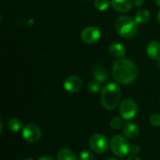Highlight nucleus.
<instances>
[{"mask_svg":"<svg viewBox=\"0 0 160 160\" xmlns=\"http://www.w3.org/2000/svg\"><path fill=\"white\" fill-rule=\"evenodd\" d=\"M128 160H142L139 157H137V156H134V155H131L128 158Z\"/></svg>","mask_w":160,"mask_h":160,"instance_id":"393cba45","label":"nucleus"},{"mask_svg":"<svg viewBox=\"0 0 160 160\" xmlns=\"http://www.w3.org/2000/svg\"><path fill=\"white\" fill-rule=\"evenodd\" d=\"M87 90L88 92H90L91 94L93 95H96L98 93H99L102 89H101V85H100V82H98V81H93V82H90L88 83V86H87Z\"/></svg>","mask_w":160,"mask_h":160,"instance_id":"a211bd4d","label":"nucleus"},{"mask_svg":"<svg viewBox=\"0 0 160 160\" xmlns=\"http://www.w3.org/2000/svg\"><path fill=\"white\" fill-rule=\"evenodd\" d=\"M38 160H54L52 158H51V157H47V156H44V157H41V158H39V159Z\"/></svg>","mask_w":160,"mask_h":160,"instance_id":"a878e982","label":"nucleus"},{"mask_svg":"<svg viewBox=\"0 0 160 160\" xmlns=\"http://www.w3.org/2000/svg\"><path fill=\"white\" fill-rule=\"evenodd\" d=\"M106 160H118V159H115V158H108V159Z\"/></svg>","mask_w":160,"mask_h":160,"instance_id":"7c9ffc66","label":"nucleus"},{"mask_svg":"<svg viewBox=\"0 0 160 160\" xmlns=\"http://www.w3.org/2000/svg\"><path fill=\"white\" fill-rule=\"evenodd\" d=\"M140 152H141V148H140L139 145L134 144V145L130 146V154H131V155L137 156V155L140 154Z\"/></svg>","mask_w":160,"mask_h":160,"instance_id":"5701e85b","label":"nucleus"},{"mask_svg":"<svg viewBox=\"0 0 160 160\" xmlns=\"http://www.w3.org/2000/svg\"><path fill=\"white\" fill-rule=\"evenodd\" d=\"M123 132L125 134V136L128 139H136L139 136L140 133V129L139 127L132 122H128L127 124H125L124 128H123Z\"/></svg>","mask_w":160,"mask_h":160,"instance_id":"f8f14e48","label":"nucleus"},{"mask_svg":"<svg viewBox=\"0 0 160 160\" xmlns=\"http://www.w3.org/2000/svg\"><path fill=\"white\" fill-rule=\"evenodd\" d=\"M94 158V155L91 151L89 150H84L80 154V160H93Z\"/></svg>","mask_w":160,"mask_h":160,"instance_id":"412c9836","label":"nucleus"},{"mask_svg":"<svg viewBox=\"0 0 160 160\" xmlns=\"http://www.w3.org/2000/svg\"><path fill=\"white\" fill-rule=\"evenodd\" d=\"M57 160H80L78 159L76 154L68 149V148H63L61 149L57 154Z\"/></svg>","mask_w":160,"mask_h":160,"instance_id":"2eb2a0df","label":"nucleus"},{"mask_svg":"<svg viewBox=\"0 0 160 160\" xmlns=\"http://www.w3.org/2000/svg\"><path fill=\"white\" fill-rule=\"evenodd\" d=\"M158 68H160V60L159 61H158Z\"/></svg>","mask_w":160,"mask_h":160,"instance_id":"c756f323","label":"nucleus"},{"mask_svg":"<svg viewBox=\"0 0 160 160\" xmlns=\"http://www.w3.org/2000/svg\"><path fill=\"white\" fill-rule=\"evenodd\" d=\"M121 89L115 82L107 83L101 90L100 101L104 109L108 111L114 110L120 102Z\"/></svg>","mask_w":160,"mask_h":160,"instance_id":"f03ea898","label":"nucleus"},{"mask_svg":"<svg viewBox=\"0 0 160 160\" xmlns=\"http://www.w3.org/2000/svg\"><path fill=\"white\" fill-rule=\"evenodd\" d=\"M150 123L152 126L158 128L160 127V114L158 113H154L150 116Z\"/></svg>","mask_w":160,"mask_h":160,"instance_id":"4be33fe9","label":"nucleus"},{"mask_svg":"<svg viewBox=\"0 0 160 160\" xmlns=\"http://www.w3.org/2000/svg\"><path fill=\"white\" fill-rule=\"evenodd\" d=\"M23 160H34L33 158H24Z\"/></svg>","mask_w":160,"mask_h":160,"instance_id":"c85d7f7f","label":"nucleus"},{"mask_svg":"<svg viewBox=\"0 0 160 160\" xmlns=\"http://www.w3.org/2000/svg\"><path fill=\"white\" fill-rule=\"evenodd\" d=\"M146 53L148 57L155 61L160 60V43L158 41H152L148 43L146 47Z\"/></svg>","mask_w":160,"mask_h":160,"instance_id":"9b49d317","label":"nucleus"},{"mask_svg":"<svg viewBox=\"0 0 160 160\" xmlns=\"http://www.w3.org/2000/svg\"><path fill=\"white\" fill-rule=\"evenodd\" d=\"M151 18V14L147 9H141L136 13L135 16V20L138 23H142V24H145L150 21Z\"/></svg>","mask_w":160,"mask_h":160,"instance_id":"dca6fc26","label":"nucleus"},{"mask_svg":"<svg viewBox=\"0 0 160 160\" xmlns=\"http://www.w3.org/2000/svg\"><path fill=\"white\" fill-rule=\"evenodd\" d=\"M112 152L118 158H125L130 153V145L126 137L115 135L110 142Z\"/></svg>","mask_w":160,"mask_h":160,"instance_id":"20e7f679","label":"nucleus"},{"mask_svg":"<svg viewBox=\"0 0 160 160\" xmlns=\"http://www.w3.org/2000/svg\"><path fill=\"white\" fill-rule=\"evenodd\" d=\"M138 112V105L135 100L131 98H127L120 103L119 113L124 120L133 119Z\"/></svg>","mask_w":160,"mask_h":160,"instance_id":"423d86ee","label":"nucleus"},{"mask_svg":"<svg viewBox=\"0 0 160 160\" xmlns=\"http://www.w3.org/2000/svg\"><path fill=\"white\" fill-rule=\"evenodd\" d=\"M138 75L137 66L127 58H119L112 66V76L114 80L122 84H129L135 81Z\"/></svg>","mask_w":160,"mask_h":160,"instance_id":"f257e3e1","label":"nucleus"},{"mask_svg":"<svg viewBox=\"0 0 160 160\" xmlns=\"http://www.w3.org/2000/svg\"><path fill=\"white\" fill-rule=\"evenodd\" d=\"M133 4H134L136 7L140 8V7H142V6L144 4V1H143V0H134V1H133Z\"/></svg>","mask_w":160,"mask_h":160,"instance_id":"b1692460","label":"nucleus"},{"mask_svg":"<svg viewBox=\"0 0 160 160\" xmlns=\"http://www.w3.org/2000/svg\"><path fill=\"white\" fill-rule=\"evenodd\" d=\"M112 8L121 13H126L132 8L133 1L132 0H112Z\"/></svg>","mask_w":160,"mask_h":160,"instance_id":"9d476101","label":"nucleus"},{"mask_svg":"<svg viewBox=\"0 0 160 160\" xmlns=\"http://www.w3.org/2000/svg\"><path fill=\"white\" fill-rule=\"evenodd\" d=\"M110 126H111V128L112 129H115V130L119 129L123 126V118L121 116H115V117H113L111 120V122H110Z\"/></svg>","mask_w":160,"mask_h":160,"instance_id":"aec40b11","label":"nucleus"},{"mask_svg":"<svg viewBox=\"0 0 160 160\" xmlns=\"http://www.w3.org/2000/svg\"><path fill=\"white\" fill-rule=\"evenodd\" d=\"M155 2H156V4H157L158 7H160V0H155Z\"/></svg>","mask_w":160,"mask_h":160,"instance_id":"bb28decb","label":"nucleus"},{"mask_svg":"<svg viewBox=\"0 0 160 160\" xmlns=\"http://www.w3.org/2000/svg\"><path fill=\"white\" fill-rule=\"evenodd\" d=\"M93 76L96 81L101 83L107 81L109 74H108V71L105 69V68H103L102 66H96L93 69Z\"/></svg>","mask_w":160,"mask_h":160,"instance_id":"4468645a","label":"nucleus"},{"mask_svg":"<svg viewBox=\"0 0 160 160\" xmlns=\"http://www.w3.org/2000/svg\"><path fill=\"white\" fill-rule=\"evenodd\" d=\"M22 124L19 119L16 118H12L10 120H8V128L11 131V132H19L22 129Z\"/></svg>","mask_w":160,"mask_h":160,"instance_id":"f3484780","label":"nucleus"},{"mask_svg":"<svg viewBox=\"0 0 160 160\" xmlns=\"http://www.w3.org/2000/svg\"><path fill=\"white\" fill-rule=\"evenodd\" d=\"M110 54L114 58H123L126 55V49L121 43H112L109 48Z\"/></svg>","mask_w":160,"mask_h":160,"instance_id":"ddd939ff","label":"nucleus"},{"mask_svg":"<svg viewBox=\"0 0 160 160\" xmlns=\"http://www.w3.org/2000/svg\"><path fill=\"white\" fill-rule=\"evenodd\" d=\"M82 87V81L78 76H70L66 79L64 82V88L68 93H77Z\"/></svg>","mask_w":160,"mask_h":160,"instance_id":"1a4fd4ad","label":"nucleus"},{"mask_svg":"<svg viewBox=\"0 0 160 160\" xmlns=\"http://www.w3.org/2000/svg\"><path fill=\"white\" fill-rule=\"evenodd\" d=\"M22 135L23 139L31 143L37 142L41 138V130L35 124H27L23 126L22 129Z\"/></svg>","mask_w":160,"mask_h":160,"instance_id":"0eeeda50","label":"nucleus"},{"mask_svg":"<svg viewBox=\"0 0 160 160\" xmlns=\"http://www.w3.org/2000/svg\"><path fill=\"white\" fill-rule=\"evenodd\" d=\"M90 149L97 154H104L108 151L110 143L105 135L97 133L89 139Z\"/></svg>","mask_w":160,"mask_h":160,"instance_id":"39448f33","label":"nucleus"},{"mask_svg":"<svg viewBox=\"0 0 160 160\" xmlns=\"http://www.w3.org/2000/svg\"><path fill=\"white\" fill-rule=\"evenodd\" d=\"M158 22L160 24V10L158 11Z\"/></svg>","mask_w":160,"mask_h":160,"instance_id":"cd10ccee","label":"nucleus"},{"mask_svg":"<svg viewBox=\"0 0 160 160\" xmlns=\"http://www.w3.org/2000/svg\"><path fill=\"white\" fill-rule=\"evenodd\" d=\"M115 30L122 38H131L137 34L139 25L133 18L129 16H120L115 22Z\"/></svg>","mask_w":160,"mask_h":160,"instance_id":"7ed1b4c3","label":"nucleus"},{"mask_svg":"<svg viewBox=\"0 0 160 160\" xmlns=\"http://www.w3.org/2000/svg\"><path fill=\"white\" fill-rule=\"evenodd\" d=\"M100 36L101 33L98 27L89 26L82 30L81 34V38L86 44H93L100 38Z\"/></svg>","mask_w":160,"mask_h":160,"instance_id":"6e6552de","label":"nucleus"},{"mask_svg":"<svg viewBox=\"0 0 160 160\" xmlns=\"http://www.w3.org/2000/svg\"><path fill=\"white\" fill-rule=\"evenodd\" d=\"M112 5V1L110 0H96L95 1V8L100 11H104L109 8Z\"/></svg>","mask_w":160,"mask_h":160,"instance_id":"6ab92c4d","label":"nucleus"}]
</instances>
